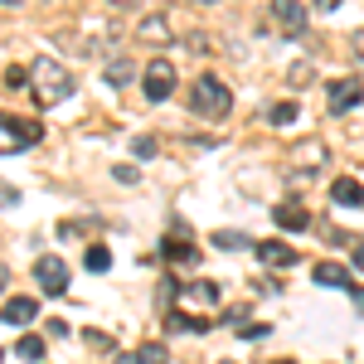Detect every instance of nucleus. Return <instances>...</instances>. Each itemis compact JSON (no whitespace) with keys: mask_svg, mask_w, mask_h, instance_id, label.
Instances as JSON below:
<instances>
[{"mask_svg":"<svg viewBox=\"0 0 364 364\" xmlns=\"http://www.w3.org/2000/svg\"><path fill=\"white\" fill-rule=\"evenodd\" d=\"M170 262H185V267H195L199 262V248L195 243H185V238H166V248H161Z\"/></svg>","mask_w":364,"mask_h":364,"instance_id":"ddd939ff","label":"nucleus"},{"mask_svg":"<svg viewBox=\"0 0 364 364\" xmlns=\"http://www.w3.org/2000/svg\"><path fill=\"white\" fill-rule=\"evenodd\" d=\"M0 5H10V10H15V5H25V0H0Z\"/></svg>","mask_w":364,"mask_h":364,"instance_id":"c756f323","label":"nucleus"},{"mask_svg":"<svg viewBox=\"0 0 364 364\" xmlns=\"http://www.w3.org/2000/svg\"><path fill=\"white\" fill-rule=\"evenodd\" d=\"M136 364H166V345H141Z\"/></svg>","mask_w":364,"mask_h":364,"instance_id":"412c9836","label":"nucleus"},{"mask_svg":"<svg viewBox=\"0 0 364 364\" xmlns=\"http://www.w3.org/2000/svg\"><path fill=\"white\" fill-rule=\"evenodd\" d=\"M15 355H20V360H29V364H39V360H44V340H39V336H25L20 345H15Z\"/></svg>","mask_w":364,"mask_h":364,"instance_id":"f3484780","label":"nucleus"},{"mask_svg":"<svg viewBox=\"0 0 364 364\" xmlns=\"http://www.w3.org/2000/svg\"><path fill=\"white\" fill-rule=\"evenodd\" d=\"M5 87H29V68L10 63V68H5Z\"/></svg>","mask_w":364,"mask_h":364,"instance_id":"4be33fe9","label":"nucleus"},{"mask_svg":"<svg viewBox=\"0 0 364 364\" xmlns=\"http://www.w3.org/2000/svg\"><path fill=\"white\" fill-rule=\"evenodd\" d=\"M156 146H161L156 136H136V141H132V151H136L141 161H146V156H156Z\"/></svg>","mask_w":364,"mask_h":364,"instance_id":"5701e85b","label":"nucleus"},{"mask_svg":"<svg viewBox=\"0 0 364 364\" xmlns=\"http://www.w3.org/2000/svg\"><path fill=\"white\" fill-rule=\"evenodd\" d=\"M272 20L287 34H301L306 29V10H301V0H272Z\"/></svg>","mask_w":364,"mask_h":364,"instance_id":"0eeeda50","label":"nucleus"},{"mask_svg":"<svg viewBox=\"0 0 364 364\" xmlns=\"http://www.w3.org/2000/svg\"><path fill=\"white\" fill-rule=\"evenodd\" d=\"M141 92H146V102H166L170 92H175V68H170V58H156V63L146 68Z\"/></svg>","mask_w":364,"mask_h":364,"instance_id":"20e7f679","label":"nucleus"},{"mask_svg":"<svg viewBox=\"0 0 364 364\" xmlns=\"http://www.w3.org/2000/svg\"><path fill=\"white\" fill-rule=\"evenodd\" d=\"M277 364H296V360H277Z\"/></svg>","mask_w":364,"mask_h":364,"instance_id":"2f4dec72","label":"nucleus"},{"mask_svg":"<svg viewBox=\"0 0 364 364\" xmlns=\"http://www.w3.org/2000/svg\"><path fill=\"white\" fill-rule=\"evenodd\" d=\"M141 39H146V44H166V20H156V15L141 20Z\"/></svg>","mask_w":364,"mask_h":364,"instance_id":"6ab92c4d","label":"nucleus"},{"mask_svg":"<svg viewBox=\"0 0 364 364\" xmlns=\"http://www.w3.org/2000/svg\"><path fill=\"white\" fill-rule=\"evenodd\" d=\"M44 136V127L34 117H0V151H25Z\"/></svg>","mask_w":364,"mask_h":364,"instance_id":"7ed1b4c3","label":"nucleus"},{"mask_svg":"<svg viewBox=\"0 0 364 364\" xmlns=\"http://www.w3.org/2000/svg\"><path fill=\"white\" fill-rule=\"evenodd\" d=\"M331 199H336V204H345V209H355V204H364V190H360V180H350V175H340L336 185H331Z\"/></svg>","mask_w":364,"mask_h":364,"instance_id":"9b49d317","label":"nucleus"},{"mask_svg":"<svg viewBox=\"0 0 364 364\" xmlns=\"http://www.w3.org/2000/svg\"><path fill=\"white\" fill-rule=\"evenodd\" d=\"M272 219H277V228H287V233H296V228H306V224H311L306 204H296V199L277 204V209H272Z\"/></svg>","mask_w":364,"mask_h":364,"instance_id":"9d476101","label":"nucleus"},{"mask_svg":"<svg viewBox=\"0 0 364 364\" xmlns=\"http://www.w3.org/2000/svg\"><path fill=\"white\" fill-rule=\"evenodd\" d=\"M0 360H5V355H0Z\"/></svg>","mask_w":364,"mask_h":364,"instance_id":"473e14b6","label":"nucleus"},{"mask_svg":"<svg viewBox=\"0 0 364 364\" xmlns=\"http://www.w3.org/2000/svg\"><path fill=\"white\" fill-rule=\"evenodd\" d=\"M87 345H92V350H102V355H107V350H112V336H102V331H87Z\"/></svg>","mask_w":364,"mask_h":364,"instance_id":"b1692460","label":"nucleus"},{"mask_svg":"<svg viewBox=\"0 0 364 364\" xmlns=\"http://www.w3.org/2000/svg\"><path fill=\"white\" fill-rule=\"evenodd\" d=\"M316 10H326V15H331V10H340V0H316Z\"/></svg>","mask_w":364,"mask_h":364,"instance_id":"a878e982","label":"nucleus"},{"mask_svg":"<svg viewBox=\"0 0 364 364\" xmlns=\"http://www.w3.org/2000/svg\"><path fill=\"white\" fill-rule=\"evenodd\" d=\"M190 107H195V117H209V122H219V117L233 112V92L224 87V78H214V73H199L195 87H190Z\"/></svg>","mask_w":364,"mask_h":364,"instance_id":"f03ea898","label":"nucleus"},{"mask_svg":"<svg viewBox=\"0 0 364 364\" xmlns=\"http://www.w3.org/2000/svg\"><path fill=\"white\" fill-rule=\"evenodd\" d=\"M29 87L39 92L44 107H54V102H68V97H73V78H68V68L54 63V58H39V63L29 68Z\"/></svg>","mask_w":364,"mask_h":364,"instance_id":"f257e3e1","label":"nucleus"},{"mask_svg":"<svg viewBox=\"0 0 364 364\" xmlns=\"http://www.w3.org/2000/svg\"><path fill=\"white\" fill-rule=\"evenodd\" d=\"M107 83H112V87L132 83V63H127V58H112V63H107Z\"/></svg>","mask_w":364,"mask_h":364,"instance_id":"a211bd4d","label":"nucleus"},{"mask_svg":"<svg viewBox=\"0 0 364 364\" xmlns=\"http://www.w3.org/2000/svg\"><path fill=\"white\" fill-rule=\"evenodd\" d=\"M360 97H364V78H336V83L326 87V102H331V112H350Z\"/></svg>","mask_w":364,"mask_h":364,"instance_id":"423d86ee","label":"nucleus"},{"mask_svg":"<svg viewBox=\"0 0 364 364\" xmlns=\"http://www.w3.org/2000/svg\"><path fill=\"white\" fill-rule=\"evenodd\" d=\"M195 5H219V0H195Z\"/></svg>","mask_w":364,"mask_h":364,"instance_id":"7c9ffc66","label":"nucleus"},{"mask_svg":"<svg viewBox=\"0 0 364 364\" xmlns=\"http://www.w3.org/2000/svg\"><path fill=\"white\" fill-rule=\"evenodd\" d=\"M209 243H214V248H228V252H238V248H248V238H243V233H209Z\"/></svg>","mask_w":364,"mask_h":364,"instance_id":"aec40b11","label":"nucleus"},{"mask_svg":"<svg viewBox=\"0 0 364 364\" xmlns=\"http://www.w3.org/2000/svg\"><path fill=\"white\" fill-rule=\"evenodd\" d=\"M34 282H39L49 296H63V291H68V267H63L58 257H39V262H34Z\"/></svg>","mask_w":364,"mask_h":364,"instance_id":"39448f33","label":"nucleus"},{"mask_svg":"<svg viewBox=\"0 0 364 364\" xmlns=\"http://www.w3.org/2000/svg\"><path fill=\"white\" fill-rule=\"evenodd\" d=\"M296 117H301L296 102H272V107H267V122H272V127H291Z\"/></svg>","mask_w":364,"mask_h":364,"instance_id":"2eb2a0df","label":"nucleus"},{"mask_svg":"<svg viewBox=\"0 0 364 364\" xmlns=\"http://www.w3.org/2000/svg\"><path fill=\"white\" fill-rule=\"evenodd\" d=\"M316 287H345V291H350L355 282H350V272H345L340 262H321V267H316Z\"/></svg>","mask_w":364,"mask_h":364,"instance_id":"f8f14e48","label":"nucleus"},{"mask_svg":"<svg viewBox=\"0 0 364 364\" xmlns=\"http://www.w3.org/2000/svg\"><path fill=\"white\" fill-rule=\"evenodd\" d=\"M185 301H195V306H214V301H219V287H214V282H190V287H185Z\"/></svg>","mask_w":364,"mask_h":364,"instance_id":"4468645a","label":"nucleus"},{"mask_svg":"<svg viewBox=\"0 0 364 364\" xmlns=\"http://www.w3.org/2000/svg\"><path fill=\"white\" fill-rule=\"evenodd\" d=\"M257 262H262V267H296L301 257H296L291 243H277V238H272V243H257Z\"/></svg>","mask_w":364,"mask_h":364,"instance_id":"6e6552de","label":"nucleus"},{"mask_svg":"<svg viewBox=\"0 0 364 364\" xmlns=\"http://www.w3.org/2000/svg\"><path fill=\"white\" fill-rule=\"evenodd\" d=\"M355 267L364 272V243H355Z\"/></svg>","mask_w":364,"mask_h":364,"instance_id":"bb28decb","label":"nucleus"},{"mask_svg":"<svg viewBox=\"0 0 364 364\" xmlns=\"http://www.w3.org/2000/svg\"><path fill=\"white\" fill-rule=\"evenodd\" d=\"M0 204H20V190H10V185H0Z\"/></svg>","mask_w":364,"mask_h":364,"instance_id":"393cba45","label":"nucleus"},{"mask_svg":"<svg viewBox=\"0 0 364 364\" xmlns=\"http://www.w3.org/2000/svg\"><path fill=\"white\" fill-rule=\"evenodd\" d=\"M83 262H87V272H107V267H112V252L102 248V243H87Z\"/></svg>","mask_w":364,"mask_h":364,"instance_id":"dca6fc26","label":"nucleus"},{"mask_svg":"<svg viewBox=\"0 0 364 364\" xmlns=\"http://www.w3.org/2000/svg\"><path fill=\"white\" fill-rule=\"evenodd\" d=\"M350 291H355V306L364 311V287H350Z\"/></svg>","mask_w":364,"mask_h":364,"instance_id":"cd10ccee","label":"nucleus"},{"mask_svg":"<svg viewBox=\"0 0 364 364\" xmlns=\"http://www.w3.org/2000/svg\"><path fill=\"white\" fill-rule=\"evenodd\" d=\"M5 282H10V267H5V262H0V291H5Z\"/></svg>","mask_w":364,"mask_h":364,"instance_id":"c85d7f7f","label":"nucleus"},{"mask_svg":"<svg viewBox=\"0 0 364 364\" xmlns=\"http://www.w3.org/2000/svg\"><path fill=\"white\" fill-rule=\"evenodd\" d=\"M34 316H39V301H34V296H10L5 311H0V321H5V326H29Z\"/></svg>","mask_w":364,"mask_h":364,"instance_id":"1a4fd4ad","label":"nucleus"}]
</instances>
